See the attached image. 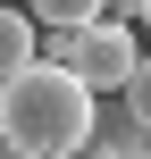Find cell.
I'll use <instances>...</instances> for the list:
<instances>
[{
	"mask_svg": "<svg viewBox=\"0 0 151 159\" xmlns=\"http://www.w3.org/2000/svg\"><path fill=\"white\" fill-rule=\"evenodd\" d=\"M101 134V92L59 67V59H34L0 84V143L25 159H76L84 143Z\"/></svg>",
	"mask_w": 151,
	"mask_h": 159,
	"instance_id": "cell-1",
	"label": "cell"
},
{
	"mask_svg": "<svg viewBox=\"0 0 151 159\" xmlns=\"http://www.w3.org/2000/svg\"><path fill=\"white\" fill-rule=\"evenodd\" d=\"M42 59L76 67L92 92H126V84H134V67H143V50H134V25H126V17H101V25H76V34H42Z\"/></svg>",
	"mask_w": 151,
	"mask_h": 159,
	"instance_id": "cell-2",
	"label": "cell"
},
{
	"mask_svg": "<svg viewBox=\"0 0 151 159\" xmlns=\"http://www.w3.org/2000/svg\"><path fill=\"white\" fill-rule=\"evenodd\" d=\"M34 59H42V25H34L25 8H8V0H0V84H8L17 67H34Z\"/></svg>",
	"mask_w": 151,
	"mask_h": 159,
	"instance_id": "cell-3",
	"label": "cell"
},
{
	"mask_svg": "<svg viewBox=\"0 0 151 159\" xmlns=\"http://www.w3.org/2000/svg\"><path fill=\"white\" fill-rule=\"evenodd\" d=\"M109 0H34V25L42 34H76V25H101Z\"/></svg>",
	"mask_w": 151,
	"mask_h": 159,
	"instance_id": "cell-4",
	"label": "cell"
},
{
	"mask_svg": "<svg viewBox=\"0 0 151 159\" xmlns=\"http://www.w3.org/2000/svg\"><path fill=\"white\" fill-rule=\"evenodd\" d=\"M126 109H134V126L151 134V50H143V67H134V84H126Z\"/></svg>",
	"mask_w": 151,
	"mask_h": 159,
	"instance_id": "cell-5",
	"label": "cell"
},
{
	"mask_svg": "<svg viewBox=\"0 0 151 159\" xmlns=\"http://www.w3.org/2000/svg\"><path fill=\"white\" fill-rule=\"evenodd\" d=\"M109 159H151V143H143V134H134V143H118V151H109Z\"/></svg>",
	"mask_w": 151,
	"mask_h": 159,
	"instance_id": "cell-6",
	"label": "cell"
},
{
	"mask_svg": "<svg viewBox=\"0 0 151 159\" xmlns=\"http://www.w3.org/2000/svg\"><path fill=\"white\" fill-rule=\"evenodd\" d=\"M126 8H134V17H143V25H151V0H126Z\"/></svg>",
	"mask_w": 151,
	"mask_h": 159,
	"instance_id": "cell-7",
	"label": "cell"
},
{
	"mask_svg": "<svg viewBox=\"0 0 151 159\" xmlns=\"http://www.w3.org/2000/svg\"><path fill=\"white\" fill-rule=\"evenodd\" d=\"M8 8H25V17H34V0H8Z\"/></svg>",
	"mask_w": 151,
	"mask_h": 159,
	"instance_id": "cell-8",
	"label": "cell"
},
{
	"mask_svg": "<svg viewBox=\"0 0 151 159\" xmlns=\"http://www.w3.org/2000/svg\"><path fill=\"white\" fill-rule=\"evenodd\" d=\"M0 159H25V151H8V143H0Z\"/></svg>",
	"mask_w": 151,
	"mask_h": 159,
	"instance_id": "cell-9",
	"label": "cell"
}]
</instances>
